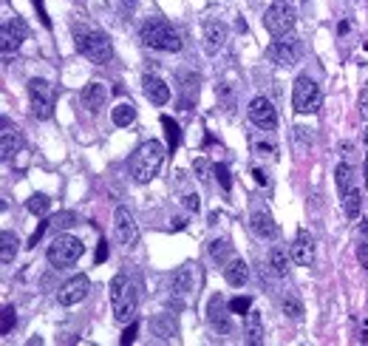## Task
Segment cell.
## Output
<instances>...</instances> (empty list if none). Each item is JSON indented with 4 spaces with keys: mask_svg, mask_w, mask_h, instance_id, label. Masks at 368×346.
Wrapping results in <instances>:
<instances>
[{
    "mask_svg": "<svg viewBox=\"0 0 368 346\" xmlns=\"http://www.w3.org/2000/svg\"><path fill=\"white\" fill-rule=\"evenodd\" d=\"M162 159H165V145L162 142H142L136 148V153L130 156V176L139 182V184H148L156 179L159 168H162Z\"/></svg>",
    "mask_w": 368,
    "mask_h": 346,
    "instance_id": "cell-1",
    "label": "cell"
},
{
    "mask_svg": "<svg viewBox=\"0 0 368 346\" xmlns=\"http://www.w3.org/2000/svg\"><path fill=\"white\" fill-rule=\"evenodd\" d=\"M139 37L145 45L156 52H181V34L173 29V23L162 20V17H150L142 23Z\"/></svg>",
    "mask_w": 368,
    "mask_h": 346,
    "instance_id": "cell-2",
    "label": "cell"
},
{
    "mask_svg": "<svg viewBox=\"0 0 368 346\" xmlns=\"http://www.w3.org/2000/svg\"><path fill=\"white\" fill-rule=\"evenodd\" d=\"M111 307H113V318L119 324H130L136 318V292H133V284L128 281V275H113L111 279Z\"/></svg>",
    "mask_w": 368,
    "mask_h": 346,
    "instance_id": "cell-3",
    "label": "cell"
},
{
    "mask_svg": "<svg viewBox=\"0 0 368 346\" xmlns=\"http://www.w3.org/2000/svg\"><path fill=\"white\" fill-rule=\"evenodd\" d=\"M334 182H337V191H340V199H343V213H346L352 221H357L360 219V188L354 182L352 165L340 162L334 168Z\"/></svg>",
    "mask_w": 368,
    "mask_h": 346,
    "instance_id": "cell-4",
    "label": "cell"
},
{
    "mask_svg": "<svg viewBox=\"0 0 368 346\" xmlns=\"http://www.w3.org/2000/svg\"><path fill=\"white\" fill-rule=\"evenodd\" d=\"M74 45H77V52H80L85 60L97 63V65H105V63L113 60L111 40H108L105 34H100V32H91V29L77 32V34H74Z\"/></svg>",
    "mask_w": 368,
    "mask_h": 346,
    "instance_id": "cell-5",
    "label": "cell"
},
{
    "mask_svg": "<svg viewBox=\"0 0 368 346\" xmlns=\"http://www.w3.org/2000/svg\"><path fill=\"white\" fill-rule=\"evenodd\" d=\"M295 23H297V12L286 0H275L264 12V26L272 37H286L295 29Z\"/></svg>",
    "mask_w": 368,
    "mask_h": 346,
    "instance_id": "cell-6",
    "label": "cell"
},
{
    "mask_svg": "<svg viewBox=\"0 0 368 346\" xmlns=\"http://www.w3.org/2000/svg\"><path fill=\"white\" fill-rule=\"evenodd\" d=\"M292 105L297 113H314L323 105V91L320 85L312 80V77H297L295 85H292Z\"/></svg>",
    "mask_w": 368,
    "mask_h": 346,
    "instance_id": "cell-7",
    "label": "cell"
},
{
    "mask_svg": "<svg viewBox=\"0 0 368 346\" xmlns=\"http://www.w3.org/2000/svg\"><path fill=\"white\" fill-rule=\"evenodd\" d=\"M80 256H82V241L80 239H74V236H57L51 244H49V250H45V259H49V264L51 267H74L77 261H80Z\"/></svg>",
    "mask_w": 368,
    "mask_h": 346,
    "instance_id": "cell-8",
    "label": "cell"
},
{
    "mask_svg": "<svg viewBox=\"0 0 368 346\" xmlns=\"http://www.w3.org/2000/svg\"><path fill=\"white\" fill-rule=\"evenodd\" d=\"M29 100H32V113L37 120H51L54 113V85L49 80H29Z\"/></svg>",
    "mask_w": 368,
    "mask_h": 346,
    "instance_id": "cell-9",
    "label": "cell"
},
{
    "mask_svg": "<svg viewBox=\"0 0 368 346\" xmlns=\"http://www.w3.org/2000/svg\"><path fill=\"white\" fill-rule=\"evenodd\" d=\"M26 37H29V26L23 17L14 14L9 23H3V29H0V49H3V57H12Z\"/></svg>",
    "mask_w": 368,
    "mask_h": 346,
    "instance_id": "cell-10",
    "label": "cell"
},
{
    "mask_svg": "<svg viewBox=\"0 0 368 346\" xmlns=\"http://www.w3.org/2000/svg\"><path fill=\"white\" fill-rule=\"evenodd\" d=\"M269 63L281 65V68H292L297 60H301V40L297 37H286V40H275L266 49Z\"/></svg>",
    "mask_w": 368,
    "mask_h": 346,
    "instance_id": "cell-11",
    "label": "cell"
},
{
    "mask_svg": "<svg viewBox=\"0 0 368 346\" xmlns=\"http://www.w3.org/2000/svg\"><path fill=\"white\" fill-rule=\"evenodd\" d=\"M246 113H249V122L255 125V128H261V131H275V128H278V111L272 108V102L266 97H255V100H252L249 108H246Z\"/></svg>",
    "mask_w": 368,
    "mask_h": 346,
    "instance_id": "cell-12",
    "label": "cell"
},
{
    "mask_svg": "<svg viewBox=\"0 0 368 346\" xmlns=\"http://www.w3.org/2000/svg\"><path fill=\"white\" fill-rule=\"evenodd\" d=\"M113 227H117V236H119V241H122L128 250L139 244V227H136L133 213L128 210L125 204H119L117 210H113Z\"/></svg>",
    "mask_w": 368,
    "mask_h": 346,
    "instance_id": "cell-13",
    "label": "cell"
},
{
    "mask_svg": "<svg viewBox=\"0 0 368 346\" xmlns=\"http://www.w3.org/2000/svg\"><path fill=\"white\" fill-rule=\"evenodd\" d=\"M229 315H233L229 304H224L221 295H213L210 304H207V321H210V327L218 335H229V332H233V321H229Z\"/></svg>",
    "mask_w": 368,
    "mask_h": 346,
    "instance_id": "cell-14",
    "label": "cell"
},
{
    "mask_svg": "<svg viewBox=\"0 0 368 346\" xmlns=\"http://www.w3.org/2000/svg\"><path fill=\"white\" fill-rule=\"evenodd\" d=\"M88 290H91V281L85 279V275H74V279H68V281L60 287L57 301H60V307H74V304L85 301Z\"/></svg>",
    "mask_w": 368,
    "mask_h": 346,
    "instance_id": "cell-15",
    "label": "cell"
},
{
    "mask_svg": "<svg viewBox=\"0 0 368 346\" xmlns=\"http://www.w3.org/2000/svg\"><path fill=\"white\" fill-rule=\"evenodd\" d=\"M227 40H229V29L221 20H207L204 23V49H207V54H218Z\"/></svg>",
    "mask_w": 368,
    "mask_h": 346,
    "instance_id": "cell-16",
    "label": "cell"
},
{
    "mask_svg": "<svg viewBox=\"0 0 368 346\" xmlns=\"http://www.w3.org/2000/svg\"><path fill=\"white\" fill-rule=\"evenodd\" d=\"M193 290H196V272H193L190 264H184V267H179V270L173 272V279H170V292H173L176 301H184V298H187Z\"/></svg>",
    "mask_w": 368,
    "mask_h": 346,
    "instance_id": "cell-17",
    "label": "cell"
},
{
    "mask_svg": "<svg viewBox=\"0 0 368 346\" xmlns=\"http://www.w3.org/2000/svg\"><path fill=\"white\" fill-rule=\"evenodd\" d=\"M289 252H292V261L297 267H312V261H314V239L309 233H297V239L292 241Z\"/></svg>",
    "mask_w": 368,
    "mask_h": 346,
    "instance_id": "cell-18",
    "label": "cell"
},
{
    "mask_svg": "<svg viewBox=\"0 0 368 346\" xmlns=\"http://www.w3.org/2000/svg\"><path fill=\"white\" fill-rule=\"evenodd\" d=\"M249 224H252V233H255L258 239H264V241H275V239H278V233H281L278 221H275L266 210H255V213H252V219H249Z\"/></svg>",
    "mask_w": 368,
    "mask_h": 346,
    "instance_id": "cell-19",
    "label": "cell"
},
{
    "mask_svg": "<svg viewBox=\"0 0 368 346\" xmlns=\"http://www.w3.org/2000/svg\"><path fill=\"white\" fill-rule=\"evenodd\" d=\"M142 85H145V97H148L153 105H168V102H170V85H168L165 80L148 74V77L142 80Z\"/></svg>",
    "mask_w": 368,
    "mask_h": 346,
    "instance_id": "cell-20",
    "label": "cell"
},
{
    "mask_svg": "<svg viewBox=\"0 0 368 346\" xmlns=\"http://www.w3.org/2000/svg\"><path fill=\"white\" fill-rule=\"evenodd\" d=\"M179 94H181V111H190V105L198 100V77L190 72L179 74Z\"/></svg>",
    "mask_w": 368,
    "mask_h": 346,
    "instance_id": "cell-21",
    "label": "cell"
},
{
    "mask_svg": "<svg viewBox=\"0 0 368 346\" xmlns=\"http://www.w3.org/2000/svg\"><path fill=\"white\" fill-rule=\"evenodd\" d=\"M150 332L159 338V340H173L179 335V324H176V318L162 312V315H156L150 318Z\"/></svg>",
    "mask_w": 368,
    "mask_h": 346,
    "instance_id": "cell-22",
    "label": "cell"
},
{
    "mask_svg": "<svg viewBox=\"0 0 368 346\" xmlns=\"http://www.w3.org/2000/svg\"><path fill=\"white\" fill-rule=\"evenodd\" d=\"M108 100V88L102 83H91L82 88V105L91 111V113H97Z\"/></svg>",
    "mask_w": 368,
    "mask_h": 346,
    "instance_id": "cell-23",
    "label": "cell"
},
{
    "mask_svg": "<svg viewBox=\"0 0 368 346\" xmlns=\"http://www.w3.org/2000/svg\"><path fill=\"white\" fill-rule=\"evenodd\" d=\"M224 279H227L229 287H244L246 279H249V267H246V261H241V259H229V261L224 264Z\"/></svg>",
    "mask_w": 368,
    "mask_h": 346,
    "instance_id": "cell-24",
    "label": "cell"
},
{
    "mask_svg": "<svg viewBox=\"0 0 368 346\" xmlns=\"http://www.w3.org/2000/svg\"><path fill=\"white\" fill-rule=\"evenodd\" d=\"M244 335H246V343L249 346H258L264 343V321H261V312H246L244 315Z\"/></svg>",
    "mask_w": 368,
    "mask_h": 346,
    "instance_id": "cell-25",
    "label": "cell"
},
{
    "mask_svg": "<svg viewBox=\"0 0 368 346\" xmlns=\"http://www.w3.org/2000/svg\"><path fill=\"white\" fill-rule=\"evenodd\" d=\"M289 261H292V252H286V247H272L269 250V267H272L275 275H286Z\"/></svg>",
    "mask_w": 368,
    "mask_h": 346,
    "instance_id": "cell-26",
    "label": "cell"
},
{
    "mask_svg": "<svg viewBox=\"0 0 368 346\" xmlns=\"http://www.w3.org/2000/svg\"><path fill=\"white\" fill-rule=\"evenodd\" d=\"M23 145V136L17 128H12L9 122H3V159H12Z\"/></svg>",
    "mask_w": 368,
    "mask_h": 346,
    "instance_id": "cell-27",
    "label": "cell"
},
{
    "mask_svg": "<svg viewBox=\"0 0 368 346\" xmlns=\"http://www.w3.org/2000/svg\"><path fill=\"white\" fill-rule=\"evenodd\" d=\"M111 120H113V125H119V128H128V125L136 120V108H133L130 102H119L117 108L111 111Z\"/></svg>",
    "mask_w": 368,
    "mask_h": 346,
    "instance_id": "cell-28",
    "label": "cell"
},
{
    "mask_svg": "<svg viewBox=\"0 0 368 346\" xmlns=\"http://www.w3.org/2000/svg\"><path fill=\"white\" fill-rule=\"evenodd\" d=\"M0 241H3V250H0V261L3 264H12L14 256H17V247H20V239L14 233H9V230H3V236H0Z\"/></svg>",
    "mask_w": 368,
    "mask_h": 346,
    "instance_id": "cell-29",
    "label": "cell"
},
{
    "mask_svg": "<svg viewBox=\"0 0 368 346\" xmlns=\"http://www.w3.org/2000/svg\"><path fill=\"white\" fill-rule=\"evenodd\" d=\"M49 207H51V199L45 196V193H32L26 199V210L32 216H45V213H49Z\"/></svg>",
    "mask_w": 368,
    "mask_h": 346,
    "instance_id": "cell-30",
    "label": "cell"
},
{
    "mask_svg": "<svg viewBox=\"0 0 368 346\" xmlns=\"http://www.w3.org/2000/svg\"><path fill=\"white\" fill-rule=\"evenodd\" d=\"M229 256H233V244H229L227 239H216V241H210V259H213V261L227 264Z\"/></svg>",
    "mask_w": 368,
    "mask_h": 346,
    "instance_id": "cell-31",
    "label": "cell"
},
{
    "mask_svg": "<svg viewBox=\"0 0 368 346\" xmlns=\"http://www.w3.org/2000/svg\"><path fill=\"white\" fill-rule=\"evenodd\" d=\"M162 128H165V136H168V151L173 153L179 148V142H181V131L170 117H162Z\"/></svg>",
    "mask_w": 368,
    "mask_h": 346,
    "instance_id": "cell-32",
    "label": "cell"
},
{
    "mask_svg": "<svg viewBox=\"0 0 368 346\" xmlns=\"http://www.w3.org/2000/svg\"><path fill=\"white\" fill-rule=\"evenodd\" d=\"M49 221H51V227H54L57 233H60V230H65V227H74V224H77V216H74L71 210H62V213L51 216Z\"/></svg>",
    "mask_w": 368,
    "mask_h": 346,
    "instance_id": "cell-33",
    "label": "cell"
},
{
    "mask_svg": "<svg viewBox=\"0 0 368 346\" xmlns=\"http://www.w3.org/2000/svg\"><path fill=\"white\" fill-rule=\"evenodd\" d=\"M284 315L286 318H292V321H301L303 318V307H301V301L297 298H284Z\"/></svg>",
    "mask_w": 368,
    "mask_h": 346,
    "instance_id": "cell-34",
    "label": "cell"
},
{
    "mask_svg": "<svg viewBox=\"0 0 368 346\" xmlns=\"http://www.w3.org/2000/svg\"><path fill=\"white\" fill-rule=\"evenodd\" d=\"M229 310H233V315H246L252 310V298H246V295L233 298V301H229Z\"/></svg>",
    "mask_w": 368,
    "mask_h": 346,
    "instance_id": "cell-35",
    "label": "cell"
},
{
    "mask_svg": "<svg viewBox=\"0 0 368 346\" xmlns=\"http://www.w3.org/2000/svg\"><path fill=\"white\" fill-rule=\"evenodd\" d=\"M14 324H17V312H14V307H3V327H0V332L9 335V332L14 329Z\"/></svg>",
    "mask_w": 368,
    "mask_h": 346,
    "instance_id": "cell-36",
    "label": "cell"
},
{
    "mask_svg": "<svg viewBox=\"0 0 368 346\" xmlns=\"http://www.w3.org/2000/svg\"><path fill=\"white\" fill-rule=\"evenodd\" d=\"M213 171H216V176H218V182H221V188H224V191L233 188V182H229V171H227L224 165H216Z\"/></svg>",
    "mask_w": 368,
    "mask_h": 346,
    "instance_id": "cell-37",
    "label": "cell"
},
{
    "mask_svg": "<svg viewBox=\"0 0 368 346\" xmlns=\"http://www.w3.org/2000/svg\"><path fill=\"white\" fill-rule=\"evenodd\" d=\"M357 108H360V117L368 120V85L360 91V100H357Z\"/></svg>",
    "mask_w": 368,
    "mask_h": 346,
    "instance_id": "cell-38",
    "label": "cell"
},
{
    "mask_svg": "<svg viewBox=\"0 0 368 346\" xmlns=\"http://www.w3.org/2000/svg\"><path fill=\"white\" fill-rule=\"evenodd\" d=\"M49 227H51V221H43V224L34 230V233H32V239H29V247H37V241L45 236V230H49Z\"/></svg>",
    "mask_w": 368,
    "mask_h": 346,
    "instance_id": "cell-39",
    "label": "cell"
},
{
    "mask_svg": "<svg viewBox=\"0 0 368 346\" xmlns=\"http://www.w3.org/2000/svg\"><path fill=\"white\" fill-rule=\"evenodd\" d=\"M136 329H139V327H136V321H130L128 329H125V332H122V338H119V343H125V346H128V343H133V340H136Z\"/></svg>",
    "mask_w": 368,
    "mask_h": 346,
    "instance_id": "cell-40",
    "label": "cell"
},
{
    "mask_svg": "<svg viewBox=\"0 0 368 346\" xmlns=\"http://www.w3.org/2000/svg\"><path fill=\"white\" fill-rule=\"evenodd\" d=\"M193 168H196V173H198V179H201V182L210 179V165H207L204 159H196V165H193Z\"/></svg>",
    "mask_w": 368,
    "mask_h": 346,
    "instance_id": "cell-41",
    "label": "cell"
},
{
    "mask_svg": "<svg viewBox=\"0 0 368 346\" xmlns=\"http://www.w3.org/2000/svg\"><path fill=\"white\" fill-rule=\"evenodd\" d=\"M108 256H111V247H108V241L102 239V241H100V247H97V256H94V261H97V264H102Z\"/></svg>",
    "mask_w": 368,
    "mask_h": 346,
    "instance_id": "cell-42",
    "label": "cell"
},
{
    "mask_svg": "<svg viewBox=\"0 0 368 346\" xmlns=\"http://www.w3.org/2000/svg\"><path fill=\"white\" fill-rule=\"evenodd\" d=\"M32 3H34V9L40 12V20H43V26H45V29H51V20H49V14H45V9H43V0H32Z\"/></svg>",
    "mask_w": 368,
    "mask_h": 346,
    "instance_id": "cell-43",
    "label": "cell"
},
{
    "mask_svg": "<svg viewBox=\"0 0 368 346\" xmlns=\"http://www.w3.org/2000/svg\"><path fill=\"white\" fill-rule=\"evenodd\" d=\"M357 259H360V264H363L365 272H368V241H363V244L357 247Z\"/></svg>",
    "mask_w": 368,
    "mask_h": 346,
    "instance_id": "cell-44",
    "label": "cell"
},
{
    "mask_svg": "<svg viewBox=\"0 0 368 346\" xmlns=\"http://www.w3.org/2000/svg\"><path fill=\"white\" fill-rule=\"evenodd\" d=\"M184 207H187V210H193V213H198V207H201V202H198V196H184Z\"/></svg>",
    "mask_w": 368,
    "mask_h": 346,
    "instance_id": "cell-45",
    "label": "cell"
},
{
    "mask_svg": "<svg viewBox=\"0 0 368 346\" xmlns=\"http://www.w3.org/2000/svg\"><path fill=\"white\" fill-rule=\"evenodd\" d=\"M363 179H365V184H368V153H365V176H363Z\"/></svg>",
    "mask_w": 368,
    "mask_h": 346,
    "instance_id": "cell-46",
    "label": "cell"
},
{
    "mask_svg": "<svg viewBox=\"0 0 368 346\" xmlns=\"http://www.w3.org/2000/svg\"><path fill=\"white\" fill-rule=\"evenodd\" d=\"M122 3H125V6H136V0H122Z\"/></svg>",
    "mask_w": 368,
    "mask_h": 346,
    "instance_id": "cell-47",
    "label": "cell"
},
{
    "mask_svg": "<svg viewBox=\"0 0 368 346\" xmlns=\"http://www.w3.org/2000/svg\"><path fill=\"white\" fill-rule=\"evenodd\" d=\"M363 140H365V145H368V128H365V133H363Z\"/></svg>",
    "mask_w": 368,
    "mask_h": 346,
    "instance_id": "cell-48",
    "label": "cell"
}]
</instances>
